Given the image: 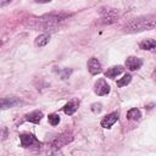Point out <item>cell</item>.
<instances>
[{"label": "cell", "mask_w": 156, "mask_h": 156, "mask_svg": "<svg viewBox=\"0 0 156 156\" xmlns=\"http://www.w3.org/2000/svg\"><path fill=\"white\" fill-rule=\"evenodd\" d=\"M156 27V16L155 15H149V16H143L134 18L124 24V29L127 32H143V30H149Z\"/></svg>", "instance_id": "obj_1"}, {"label": "cell", "mask_w": 156, "mask_h": 156, "mask_svg": "<svg viewBox=\"0 0 156 156\" xmlns=\"http://www.w3.org/2000/svg\"><path fill=\"white\" fill-rule=\"evenodd\" d=\"M94 91H95V94H98L100 96L106 95L110 93V85L105 82V79H99L94 85Z\"/></svg>", "instance_id": "obj_2"}, {"label": "cell", "mask_w": 156, "mask_h": 156, "mask_svg": "<svg viewBox=\"0 0 156 156\" xmlns=\"http://www.w3.org/2000/svg\"><path fill=\"white\" fill-rule=\"evenodd\" d=\"M21 139V145L23 147H29V146H34V145H39V141L35 139L34 135L32 134H21L20 135Z\"/></svg>", "instance_id": "obj_3"}, {"label": "cell", "mask_w": 156, "mask_h": 156, "mask_svg": "<svg viewBox=\"0 0 156 156\" xmlns=\"http://www.w3.org/2000/svg\"><path fill=\"white\" fill-rule=\"evenodd\" d=\"M143 65V61L141 58L139 57H135V56H129L127 60H126V67L129 69V71H136L141 67Z\"/></svg>", "instance_id": "obj_4"}, {"label": "cell", "mask_w": 156, "mask_h": 156, "mask_svg": "<svg viewBox=\"0 0 156 156\" xmlns=\"http://www.w3.org/2000/svg\"><path fill=\"white\" fill-rule=\"evenodd\" d=\"M118 119V113L117 112H112L110 115H106L102 121H101V127L104 128H111V126H113Z\"/></svg>", "instance_id": "obj_5"}, {"label": "cell", "mask_w": 156, "mask_h": 156, "mask_svg": "<svg viewBox=\"0 0 156 156\" xmlns=\"http://www.w3.org/2000/svg\"><path fill=\"white\" fill-rule=\"evenodd\" d=\"M88 69H89L90 74H93V76H95V74H98V73L101 72V65H100V62L98 61V58L91 57V58L88 61Z\"/></svg>", "instance_id": "obj_6"}, {"label": "cell", "mask_w": 156, "mask_h": 156, "mask_svg": "<svg viewBox=\"0 0 156 156\" xmlns=\"http://www.w3.org/2000/svg\"><path fill=\"white\" fill-rule=\"evenodd\" d=\"M21 101L16 98V96H7V98H4L1 100V107L2 108H9V107H13L15 105L20 104Z\"/></svg>", "instance_id": "obj_7"}, {"label": "cell", "mask_w": 156, "mask_h": 156, "mask_svg": "<svg viewBox=\"0 0 156 156\" xmlns=\"http://www.w3.org/2000/svg\"><path fill=\"white\" fill-rule=\"evenodd\" d=\"M73 138H72V135H66V134H62V135H60L58 138H56L54 141H52V147H60L61 145H63V144H67L68 141H71Z\"/></svg>", "instance_id": "obj_8"}, {"label": "cell", "mask_w": 156, "mask_h": 156, "mask_svg": "<svg viewBox=\"0 0 156 156\" xmlns=\"http://www.w3.org/2000/svg\"><path fill=\"white\" fill-rule=\"evenodd\" d=\"M124 71V68L122 66H113L111 68H108L106 72H105V77L107 78H116L118 74H121L122 72Z\"/></svg>", "instance_id": "obj_9"}, {"label": "cell", "mask_w": 156, "mask_h": 156, "mask_svg": "<svg viewBox=\"0 0 156 156\" xmlns=\"http://www.w3.org/2000/svg\"><path fill=\"white\" fill-rule=\"evenodd\" d=\"M26 118L32 123H39L40 119L43 118V113H41V111H33V112L28 113L26 116Z\"/></svg>", "instance_id": "obj_10"}, {"label": "cell", "mask_w": 156, "mask_h": 156, "mask_svg": "<svg viewBox=\"0 0 156 156\" xmlns=\"http://www.w3.org/2000/svg\"><path fill=\"white\" fill-rule=\"evenodd\" d=\"M140 49L143 50H151V49H156V41L154 39H144L140 41L139 44Z\"/></svg>", "instance_id": "obj_11"}, {"label": "cell", "mask_w": 156, "mask_h": 156, "mask_svg": "<svg viewBox=\"0 0 156 156\" xmlns=\"http://www.w3.org/2000/svg\"><path fill=\"white\" fill-rule=\"evenodd\" d=\"M77 108H78V104L76 101H69V102H67L65 105L63 111H65L66 115H73L77 111Z\"/></svg>", "instance_id": "obj_12"}, {"label": "cell", "mask_w": 156, "mask_h": 156, "mask_svg": "<svg viewBox=\"0 0 156 156\" xmlns=\"http://www.w3.org/2000/svg\"><path fill=\"white\" fill-rule=\"evenodd\" d=\"M49 40H50L49 34H40V35L37 37V39H35V45L39 46V48L45 46V45L49 43Z\"/></svg>", "instance_id": "obj_13"}, {"label": "cell", "mask_w": 156, "mask_h": 156, "mask_svg": "<svg viewBox=\"0 0 156 156\" xmlns=\"http://www.w3.org/2000/svg\"><path fill=\"white\" fill-rule=\"evenodd\" d=\"M127 118L128 119H139L140 118V111L138 108H130L127 112Z\"/></svg>", "instance_id": "obj_14"}, {"label": "cell", "mask_w": 156, "mask_h": 156, "mask_svg": "<svg viewBox=\"0 0 156 156\" xmlns=\"http://www.w3.org/2000/svg\"><path fill=\"white\" fill-rule=\"evenodd\" d=\"M130 80H132V76L127 73V74H124V76H123V78H121V79L117 82V85H118V87H124V85L129 84V83H130Z\"/></svg>", "instance_id": "obj_15"}, {"label": "cell", "mask_w": 156, "mask_h": 156, "mask_svg": "<svg viewBox=\"0 0 156 156\" xmlns=\"http://www.w3.org/2000/svg\"><path fill=\"white\" fill-rule=\"evenodd\" d=\"M48 119H49V123L51 126H57L60 122V116L57 113H51V115H49Z\"/></svg>", "instance_id": "obj_16"}, {"label": "cell", "mask_w": 156, "mask_h": 156, "mask_svg": "<svg viewBox=\"0 0 156 156\" xmlns=\"http://www.w3.org/2000/svg\"><path fill=\"white\" fill-rule=\"evenodd\" d=\"M48 156H63V155H62V152L57 147H54L50 151H48Z\"/></svg>", "instance_id": "obj_17"}, {"label": "cell", "mask_w": 156, "mask_h": 156, "mask_svg": "<svg viewBox=\"0 0 156 156\" xmlns=\"http://www.w3.org/2000/svg\"><path fill=\"white\" fill-rule=\"evenodd\" d=\"M101 110H102V105L101 104H93L91 105V111L94 113H99Z\"/></svg>", "instance_id": "obj_18"}]
</instances>
